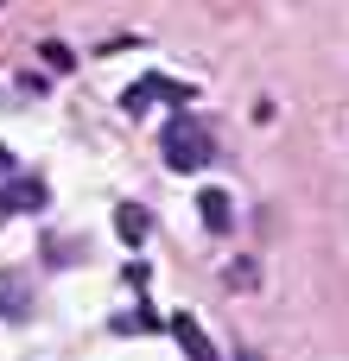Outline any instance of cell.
Instances as JSON below:
<instances>
[{"instance_id":"obj_1","label":"cell","mask_w":349,"mask_h":361,"mask_svg":"<svg viewBox=\"0 0 349 361\" xmlns=\"http://www.w3.org/2000/svg\"><path fill=\"white\" fill-rule=\"evenodd\" d=\"M159 152H165L172 171H203V165H210V127H203L191 108H178V114L165 121V133H159Z\"/></svg>"},{"instance_id":"obj_2","label":"cell","mask_w":349,"mask_h":361,"mask_svg":"<svg viewBox=\"0 0 349 361\" xmlns=\"http://www.w3.org/2000/svg\"><path fill=\"white\" fill-rule=\"evenodd\" d=\"M153 102H172V108H184V102H191V82H178V76H140V82L121 95V108H127V114H146Z\"/></svg>"},{"instance_id":"obj_3","label":"cell","mask_w":349,"mask_h":361,"mask_svg":"<svg viewBox=\"0 0 349 361\" xmlns=\"http://www.w3.org/2000/svg\"><path fill=\"white\" fill-rule=\"evenodd\" d=\"M45 203H51V184L32 178V171H13L6 190H0V209H19V216H32V209H45Z\"/></svg>"},{"instance_id":"obj_4","label":"cell","mask_w":349,"mask_h":361,"mask_svg":"<svg viewBox=\"0 0 349 361\" xmlns=\"http://www.w3.org/2000/svg\"><path fill=\"white\" fill-rule=\"evenodd\" d=\"M172 336H178V349H184V361H223V355H216V343L203 336V324H197L191 311H178V317H172Z\"/></svg>"},{"instance_id":"obj_5","label":"cell","mask_w":349,"mask_h":361,"mask_svg":"<svg viewBox=\"0 0 349 361\" xmlns=\"http://www.w3.org/2000/svg\"><path fill=\"white\" fill-rule=\"evenodd\" d=\"M197 216H203V228H210V235H229V222H235L229 190H203V197H197Z\"/></svg>"},{"instance_id":"obj_6","label":"cell","mask_w":349,"mask_h":361,"mask_svg":"<svg viewBox=\"0 0 349 361\" xmlns=\"http://www.w3.org/2000/svg\"><path fill=\"white\" fill-rule=\"evenodd\" d=\"M114 235H121L127 247H140V241L153 235V216H146L140 203H121V209H114Z\"/></svg>"},{"instance_id":"obj_7","label":"cell","mask_w":349,"mask_h":361,"mask_svg":"<svg viewBox=\"0 0 349 361\" xmlns=\"http://www.w3.org/2000/svg\"><path fill=\"white\" fill-rule=\"evenodd\" d=\"M38 57H45L51 70H70V63H76V57H70V44H57V38H45V44H38Z\"/></svg>"},{"instance_id":"obj_8","label":"cell","mask_w":349,"mask_h":361,"mask_svg":"<svg viewBox=\"0 0 349 361\" xmlns=\"http://www.w3.org/2000/svg\"><path fill=\"white\" fill-rule=\"evenodd\" d=\"M45 254H51L57 267H70V254H76V241H70V235H51V247H45Z\"/></svg>"},{"instance_id":"obj_9","label":"cell","mask_w":349,"mask_h":361,"mask_svg":"<svg viewBox=\"0 0 349 361\" xmlns=\"http://www.w3.org/2000/svg\"><path fill=\"white\" fill-rule=\"evenodd\" d=\"M0 178H13V152L6 146H0Z\"/></svg>"}]
</instances>
